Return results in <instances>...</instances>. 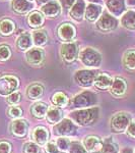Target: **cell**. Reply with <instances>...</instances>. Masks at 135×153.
<instances>
[{
    "label": "cell",
    "instance_id": "cell-26",
    "mask_svg": "<svg viewBox=\"0 0 135 153\" xmlns=\"http://www.w3.org/2000/svg\"><path fill=\"white\" fill-rule=\"evenodd\" d=\"M33 43L34 42H33V38H32V35L26 32V33H23L18 37V42H16V46H18L19 50L26 51L32 48Z\"/></svg>",
    "mask_w": 135,
    "mask_h": 153
},
{
    "label": "cell",
    "instance_id": "cell-38",
    "mask_svg": "<svg viewBox=\"0 0 135 153\" xmlns=\"http://www.w3.org/2000/svg\"><path fill=\"white\" fill-rule=\"evenodd\" d=\"M57 146L59 149L61 150H66L68 147L70 146V142L68 141V139H66V138L62 137V138H59L57 140Z\"/></svg>",
    "mask_w": 135,
    "mask_h": 153
},
{
    "label": "cell",
    "instance_id": "cell-10",
    "mask_svg": "<svg viewBox=\"0 0 135 153\" xmlns=\"http://www.w3.org/2000/svg\"><path fill=\"white\" fill-rule=\"evenodd\" d=\"M57 35L59 39L64 42V43H66V42H72L75 37H76V29H75V27L73 25L69 23L61 24L58 27Z\"/></svg>",
    "mask_w": 135,
    "mask_h": 153
},
{
    "label": "cell",
    "instance_id": "cell-15",
    "mask_svg": "<svg viewBox=\"0 0 135 153\" xmlns=\"http://www.w3.org/2000/svg\"><path fill=\"white\" fill-rule=\"evenodd\" d=\"M85 8H87V5H85L84 0H76L75 3L71 6L69 11L71 19H73L76 22L82 21L83 16L85 14Z\"/></svg>",
    "mask_w": 135,
    "mask_h": 153
},
{
    "label": "cell",
    "instance_id": "cell-3",
    "mask_svg": "<svg viewBox=\"0 0 135 153\" xmlns=\"http://www.w3.org/2000/svg\"><path fill=\"white\" fill-rule=\"evenodd\" d=\"M98 97L94 92L90 91H83L79 94L75 95L71 99L69 104L73 108H87L90 106H94L97 104Z\"/></svg>",
    "mask_w": 135,
    "mask_h": 153
},
{
    "label": "cell",
    "instance_id": "cell-7",
    "mask_svg": "<svg viewBox=\"0 0 135 153\" xmlns=\"http://www.w3.org/2000/svg\"><path fill=\"white\" fill-rule=\"evenodd\" d=\"M54 134L57 136H62V137H67V136H73L76 134L77 127L74 125L72 120L69 118H63L61 122L54 127Z\"/></svg>",
    "mask_w": 135,
    "mask_h": 153
},
{
    "label": "cell",
    "instance_id": "cell-27",
    "mask_svg": "<svg viewBox=\"0 0 135 153\" xmlns=\"http://www.w3.org/2000/svg\"><path fill=\"white\" fill-rule=\"evenodd\" d=\"M15 30V24L9 19H3L0 21V35L7 37L13 34Z\"/></svg>",
    "mask_w": 135,
    "mask_h": 153
},
{
    "label": "cell",
    "instance_id": "cell-23",
    "mask_svg": "<svg viewBox=\"0 0 135 153\" xmlns=\"http://www.w3.org/2000/svg\"><path fill=\"white\" fill-rule=\"evenodd\" d=\"M44 14L40 11H32L28 16V24L31 28L39 29L44 25Z\"/></svg>",
    "mask_w": 135,
    "mask_h": 153
},
{
    "label": "cell",
    "instance_id": "cell-22",
    "mask_svg": "<svg viewBox=\"0 0 135 153\" xmlns=\"http://www.w3.org/2000/svg\"><path fill=\"white\" fill-rule=\"evenodd\" d=\"M44 94V87L42 84L39 83H34L32 85H29L28 89H26V96L29 99L32 100H37L40 98Z\"/></svg>",
    "mask_w": 135,
    "mask_h": 153
},
{
    "label": "cell",
    "instance_id": "cell-44",
    "mask_svg": "<svg viewBox=\"0 0 135 153\" xmlns=\"http://www.w3.org/2000/svg\"><path fill=\"white\" fill-rule=\"evenodd\" d=\"M127 3H128V5L135 6V0H127Z\"/></svg>",
    "mask_w": 135,
    "mask_h": 153
},
{
    "label": "cell",
    "instance_id": "cell-29",
    "mask_svg": "<svg viewBox=\"0 0 135 153\" xmlns=\"http://www.w3.org/2000/svg\"><path fill=\"white\" fill-rule=\"evenodd\" d=\"M32 38H33L34 44L38 47L45 46L48 43V35L45 30H36L32 34Z\"/></svg>",
    "mask_w": 135,
    "mask_h": 153
},
{
    "label": "cell",
    "instance_id": "cell-40",
    "mask_svg": "<svg viewBox=\"0 0 135 153\" xmlns=\"http://www.w3.org/2000/svg\"><path fill=\"white\" fill-rule=\"evenodd\" d=\"M46 151L47 153H59L58 146L53 142H49L46 144Z\"/></svg>",
    "mask_w": 135,
    "mask_h": 153
},
{
    "label": "cell",
    "instance_id": "cell-33",
    "mask_svg": "<svg viewBox=\"0 0 135 153\" xmlns=\"http://www.w3.org/2000/svg\"><path fill=\"white\" fill-rule=\"evenodd\" d=\"M11 56V49L6 44L0 45V61H6Z\"/></svg>",
    "mask_w": 135,
    "mask_h": 153
},
{
    "label": "cell",
    "instance_id": "cell-4",
    "mask_svg": "<svg viewBox=\"0 0 135 153\" xmlns=\"http://www.w3.org/2000/svg\"><path fill=\"white\" fill-rule=\"evenodd\" d=\"M131 123V115L127 112H118L111 118V129L115 133H122L127 130Z\"/></svg>",
    "mask_w": 135,
    "mask_h": 153
},
{
    "label": "cell",
    "instance_id": "cell-16",
    "mask_svg": "<svg viewBox=\"0 0 135 153\" xmlns=\"http://www.w3.org/2000/svg\"><path fill=\"white\" fill-rule=\"evenodd\" d=\"M10 130H11V133L13 136L18 137V138H23V137H26V134H28L29 125H28V123H26V120H18V118H16V120L11 124Z\"/></svg>",
    "mask_w": 135,
    "mask_h": 153
},
{
    "label": "cell",
    "instance_id": "cell-32",
    "mask_svg": "<svg viewBox=\"0 0 135 153\" xmlns=\"http://www.w3.org/2000/svg\"><path fill=\"white\" fill-rule=\"evenodd\" d=\"M119 152V147L115 142L112 140H106L103 144L101 153H118Z\"/></svg>",
    "mask_w": 135,
    "mask_h": 153
},
{
    "label": "cell",
    "instance_id": "cell-43",
    "mask_svg": "<svg viewBox=\"0 0 135 153\" xmlns=\"http://www.w3.org/2000/svg\"><path fill=\"white\" fill-rule=\"evenodd\" d=\"M121 153H133V151H132L131 148H124L121 151Z\"/></svg>",
    "mask_w": 135,
    "mask_h": 153
},
{
    "label": "cell",
    "instance_id": "cell-12",
    "mask_svg": "<svg viewBox=\"0 0 135 153\" xmlns=\"http://www.w3.org/2000/svg\"><path fill=\"white\" fill-rule=\"evenodd\" d=\"M104 142L97 136H87L83 140V146L90 153H100Z\"/></svg>",
    "mask_w": 135,
    "mask_h": 153
},
{
    "label": "cell",
    "instance_id": "cell-14",
    "mask_svg": "<svg viewBox=\"0 0 135 153\" xmlns=\"http://www.w3.org/2000/svg\"><path fill=\"white\" fill-rule=\"evenodd\" d=\"M127 90V83L124 79L122 78H115L113 80V83L110 87V91H111L112 95L117 98H120L125 95Z\"/></svg>",
    "mask_w": 135,
    "mask_h": 153
},
{
    "label": "cell",
    "instance_id": "cell-37",
    "mask_svg": "<svg viewBox=\"0 0 135 153\" xmlns=\"http://www.w3.org/2000/svg\"><path fill=\"white\" fill-rule=\"evenodd\" d=\"M21 101V95L18 92H13L7 97V102L10 105H16Z\"/></svg>",
    "mask_w": 135,
    "mask_h": 153
},
{
    "label": "cell",
    "instance_id": "cell-6",
    "mask_svg": "<svg viewBox=\"0 0 135 153\" xmlns=\"http://www.w3.org/2000/svg\"><path fill=\"white\" fill-rule=\"evenodd\" d=\"M98 74L99 73L95 70H80L75 73L74 80L79 86L87 88L95 83Z\"/></svg>",
    "mask_w": 135,
    "mask_h": 153
},
{
    "label": "cell",
    "instance_id": "cell-30",
    "mask_svg": "<svg viewBox=\"0 0 135 153\" xmlns=\"http://www.w3.org/2000/svg\"><path fill=\"white\" fill-rule=\"evenodd\" d=\"M123 65L128 71H135V50L128 49L123 55Z\"/></svg>",
    "mask_w": 135,
    "mask_h": 153
},
{
    "label": "cell",
    "instance_id": "cell-17",
    "mask_svg": "<svg viewBox=\"0 0 135 153\" xmlns=\"http://www.w3.org/2000/svg\"><path fill=\"white\" fill-rule=\"evenodd\" d=\"M106 5L113 16H120L125 11V0H106Z\"/></svg>",
    "mask_w": 135,
    "mask_h": 153
},
{
    "label": "cell",
    "instance_id": "cell-39",
    "mask_svg": "<svg viewBox=\"0 0 135 153\" xmlns=\"http://www.w3.org/2000/svg\"><path fill=\"white\" fill-rule=\"evenodd\" d=\"M12 146L9 142L1 141L0 142V153H11Z\"/></svg>",
    "mask_w": 135,
    "mask_h": 153
},
{
    "label": "cell",
    "instance_id": "cell-42",
    "mask_svg": "<svg viewBox=\"0 0 135 153\" xmlns=\"http://www.w3.org/2000/svg\"><path fill=\"white\" fill-rule=\"evenodd\" d=\"M127 133L131 138H134L135 139V122H131L130 125L127 128Z\"/></svg>",
    "mask_w": 135,
    "mask_h": 153
},
{
    "label": "cell",
    "instance_id": "cell-5",
    "mask_svg": "<svg viewBox=\"0 0 135 153\" xmlns=\"http://www.w3.org/2000/svg\"><path fill=\"white\" fill-rule=\"evenodd\" d=\"M19 86V80L15 76H3L0 78V94L8 96L15 92Z\"/></svg>",
    "mask_w": 135,
    "mask_h": 153
},
{
    "label": "cell",
    "instance_id": "cell-46",
    "mask_svg": "<svg viewBox=\"0 0 135 153\" xmlns=\"http://www.w3.org/2000/svg\"><path fill=\"white\" fill-rule=\"evenodd\" d=\"M29 1H33V0H29Z\"/></svg>",
    "mask_w": 135,
    "mask_h": 153
},
{
    "label": "cell",
    "instance_id": "cell-13",
    "mask_svg": "<svg viewBox=\"0 0 135 153\" xmlns=\"http://www.w3.org/2000/svg\"><path fill=\"white\" fill-rule=\"evenodd\" d=\"M42 13L45 16H47L49 19L57 18L61 12V6L60 3L57 2L56 0H52V1H49L47 3L43 4L41 8Z\"/></svg>",
    "mask_w": 135,
    "mask_h": 153
},
{
    "label": "cell",
    "instance_id": "cell-11",
    "mask_svg": "<svg viewBox=\"0 0 135 153\" xmlns=\"http://www.w3.org/2000/svg\"><path fill=\"white\" fill-rule=\"evenodd\" d=\"M44 58H45V53L40 47L31 48L26 53V60L29 65H41L44 61Z\"/></svg>",
    "mask_w": 135,
    "mask_h": 153
},
{
    "label": "cell",
    "instance_id": "cell-9",
    "mask_svg": "<svg viewBox=\"0 0 135 153\" xmlns=\"http://www.w3.org/2000/svg\"><path fill=\"white\" fill-rule=\"evenodd\" d=\"M117 19L114 18L111 13H108V12H103L97 23L98 30H100L101 32H105V33L114 31L117 28Z\"/></svg>",
    "mask_w": 135,
    "mask_h": 153
},
{
    "label": "cell",
    "instance_id": "cell-36",
    "mask_svg": "<svg viewBox=\"0 0 135 153\" xmlns=\"http://www.w3.org/2000/svg\"><path fill=\"white\" fill-rule=\"evenodd\" d=\"M8 115L12 118H19L23 115V109H21V107H18V106L16 105H13L11 106V107H9L8 109Z\"/></svg>",
    "mask_w": 135,
    "mask_h": 153
},
{
    "label": "cell",
    "instance_id": "cell-1",
    "mask_svg": "<svg viewBox=\"0 0 135 153\" xmlns=\"http://www.w3.org/2000/svg\"><path fill=\"white\" fill-rule=\"evenodd\" d=\"M99 113L100 108L98 106H94V107L82 108L76 111H72L70 113V117L78 125L87 127L94 125L97 122L99 118Z\"/></svg>",
    "mask_w": 135,
    "mask_h": 153
},
{
    "label": "cell",
    "instance_id": "cell-47",
    "mask_svg": "<svg viewBox=\"0 0 135 153\" xmlns=\"http://www.w3.org/2000/svg\"><path fill=\"white\" fill-rule=\"evenodd\" d=\"M59 153H60V152H59ZM61 153H64V152H61Z\"/></svg>",
    "mask_w": 135,
    "mask_h": 153
},
{
    "label": "cell",
    "instance_id": "cell-25",
    "mask_svg": "<svg viewBox=\"0 0 135 153\" xmlns=\"http://www.w3.org/2000/svg\"><path fill=\"white\" fill-rule=\"evenodd\" d=\"M121 25L125 29L135 30V10L129 9L122 14Z\"/></svg>",
    "mask_w": 135,
    "mask_h": 153
},
{
    "label": "cell",
    "instance_id": "cell-28",
    "mask_svg": "<svg viewBox=\"0 0 135 153\" xmlns=\"http://www.w3.org/2000/svg\"><path fill=\"white\" fill-rule=\"evenodd\" d=\"M49 106L45 102H37L31 107V112L36 118H44L47 114Z\"/></svg>",
    "mask_w": 135,
    "mask_h": 153
},
{
    "label": "cell",
    "instance_id": "cell-21",
    "mask_svg": "<svg viewBox=\"0 0 135 153\" xmlns=\"http://www.w3.org/2000/svg\"><path fill=\"white\" fill-rule=\"evenodd\" d=\"M48 123L51 125L58 124L59 122L63 120V111L58 106H52L48 109L47 114H46Z\"/></svg>",
    "mask_w": 135,
    "mask_h": 153
},
{
    "label": "cell",
    "instance_id": "cell-24",
    "mask_svg": "<svg viewBox=\"0 0 135 153\" xmlns=\"http://www.w3.org/2000/svg\"><path fill=\"white\" fill-rule=\"evenodd\" d=\"M33 138L35 142L39 145H44L48 142L49 139V132L44 127H37L33 131Z\"/></svg>",
    "mask_w": 135,
    "mask_h": 153
},
{
    "label": "cell",
    "instance_id": "cell-2",
    "mask_svg": "<svg viewBox=\"0 0 135 153\" xmlns=\"http://www.w3.org/2000/svg\"><path fill=\"white\" fill-rule=\"evenodd\" d=\"M80 61L87 68H99L102 63V55L97 49L92 47L83 48L78 54Z\"/></svg>",
    "mask_w": 135,
    "mask_h": 153
},
{
    "label": "cell",
    "instance_id": "cell-8",
    "mask_svg": "<svg viewBox=\"0 0 135 153\" xmlns=\"http://www.w3.org/2000/svg\"><path fill=\"white\" fill-rule=\"evenodd\" d=\"M60 54L65 62L71 63L75 61V59L77 58L78 54H79L77 44L74 42H66V43L62 44L60 48Z\"/></svg>",
    "mask_w": 135,
    "mask_h": 153
},
{
    "label": "cell",
    "instance_id": "cell-34",
    "mask_svg": "<svg viewBox=\"0 0 135 153\" xmlns=\"http://www.w3.org/2000/svg\"><path fill=\"white\" fill-rule=\"evenodd\" d=\"M69 152L70 153H87V149L82 144H80L79 142H72L70 143L69 146Z\"/></svg>",
    "mask_w": 135,
    "mask_h": 153
},
{
    "label": "cell",
    "instance_id": "cell-19",
    "mask_svg": "<svg viewBox=\"0 0 135 153\" xmlns=\"http://www.w3.org/2000/svg\"><path fill=\"white\" fill-rule=\"evenodd\" d=\"M34 7V4L32 1L29 0H12L11 8L14 12L18 14H24Z\"/></svg>",
    "mask_w": 135,
    "mask_h": 153
},
{
    "label": "cell",
    "instance_id": "cell-35",
    "mask_svg": "<svg viewBox=\"0 0 135 153\" xmlns=\"http://www.w3.org/2000/svg\"><path fill=\"white\" fill-rule=\"evenodd\" d=\"M40 147L38 144L34 142H28L23 145V152L24 153H40Z\"/></svg>",
    "mask_w": 135,
    "mask_h": 153
},
{
    "label": "cell",
    "instance_id": "cell-20",
    "mask_svg": "<svg viewBox=\"0 0 135 153\" xmlns=\"http://www.w3.org/2000/svg\"><path fill=\"white\" fill-rule=\"evenodd\" d=\"M113 83V79L106 73H99L95 80V86L99 90H108Z\"/></svg>",
    "mask_w": 135,
    "mask_h": 153
},
{
    "label": "cell",
    "instance_id": "cell-31",
    "mask_svg": "<svg viewBox=\"0 0 135 153\" xmlns=\"http://www.w3.org/2000/svg\"><path fill=\"white\" fill-rule=\"evenodd\" d=\"M51 100H52L53 104L55 106H58V107H66L69 104V99H68L67 95L63 92L54 93Z\"/></svg>",
    "mask_w": 135,
    "mask_h": 153
},
{
    "label": "cell",
    "instance_id": "cell-18",
    "mask_svg": "<svg viewBox=\"0 0 135 153\" xmlns=\"http://www.w3.org/2000/svg\"><path fill=\"white\" fill-rule=\"evenodd\" d=\"M102 13H103L102 6L99 5V4L90 3L85 8L84 16L87 19V21L90 22V23H95V22H97V19H100Z\"/></svg>",
    "mask_w": 135,
    "mask_h": 153
},
{
    "label": "cell",
    "instance_id": "cell-41",
    "mask_svg": "<svg viewBox=\"0 0 135 153\" xmlns=\"http://www.w3.org/2000/svg\"><path fill=\"white\" fill-rule=\"evenodd\" d=\"M75 1L76 0H59V3L64 9H70L71 6L75 3Z\"/></svg>",
    "mask_w": 135,
    "mask_h": 153
},
{
    "label": "cell",
    "instance_id": "cell-45",
    "mask_svg": "<svg viewBox=\"0 0 135 153\" xmlns=\"http://www.w3.org/2000/svg\"><path fill=\"white\" fill-rule=\"evenodd\" d=\"M49 1H52V0H38V2L40 4H45V3H47V2Z\"/></svg>",
    "mask_w": 135,
    "mask_h": 153
}]
</instances>
